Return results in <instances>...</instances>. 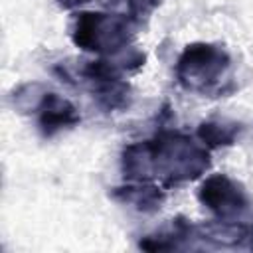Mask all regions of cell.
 Instances as JSON below:
<instances>
[{
  "instance_id": "cell-1",
  "label": "cell",
  "mask_w": 253,
  "mask_h": 253,
  "mask_svg": "<svg viewBox=\"0 0 253 253\" xmlns=\"http://www.w3.org/2000/svg\"><path fill=\"white\" fill-rule=\"evenodd\" d=\"M221 53L210 45H194L180 59V77L182 81H211L215 73L223 67Z\"/></svg>"
},
{
  "instance_id": "cell-2",
  "label": "cell",
  "mask_w": 253,
  "mask_h": 253,
  "mask_svg": "<svg viewBox=\"0 0 253 253\" xmlns=\"http://www.w3.org/2000/svg\"><path fill=\"white\" fill-rule=\"evenodd\" d=\"M202 200L211 210H219V211L235 210L241 204L239 190L227 178H221V176L211 178L208 184H204V188H202Z\"/></svg>"
}]
</instances>
